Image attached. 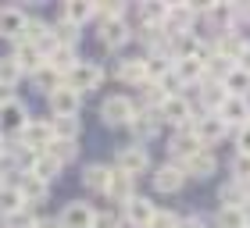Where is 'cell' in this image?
<instances>
[{
  "label": "cell",
  "mask_w": 250,
  "mask_h": 228,
  "mask_svg": "<svg viewBox=\"0 0 250 228\" xmlns=\"http://www.w3.org/2000/svg\"><path fill=\"white\" fill-rule=\"evenodd\" d=\"M104 72H100L97 64H75L72 72H68V89L72 93H83V89H97Z\"/></svg>",
  "instance_id": "cell-1"
},
{
  "label": "cell",
  "mask_w": 250,
  "mask_h": 228,
  "mask_svg": "<svg viewBox=\"0 0 250 228\" xmlns=\"http://www.w3.org/2000/svg\"><path fill=\"white\" fill-rule=\"evenodd\" d=\"M100 114H104L107 125H129L132 114H136V107H132L129 96H107L104 107H100Z\"/></svg>",
  "instance_id": "cell-2"
},
{
  "label": "cell",
  "mask_w": 250,
  "mask_h": 228,
  "mask_svg": "<svg viewBox=\"0 0 250 228\" xmlns=\"http://www.w3.org/2000/svg\"><path fill=\"white\" fill-rule=\"evenodd\" d=\"M218 118H222V125H250V104L243 96H225L222 100V107H218Z\"/></svg>",
  "instance_id": "cell-3"
},
{
  "label": "cell",
  "mask_w": 250,
  "mask_h": 228,
  "mask_svg": "<svg viewBox=\"0 0 250 228\" xmlns=\"http://www.w3.org/2000/svg\"><path fill=\"white\" fill-rule=\"evenodd\" d=\"M150 168V157H146V150L143 146H122L118 150V171L122 175H140V171H146Z\"/></svg>",
  "instance_id": "cell-4"
},
{
  "label": "cell",
  "mask_w": 250,
  "mask_h": 228,
  "mask_svg": "<svg viewBox=\"0 0 250 228\" xmlns=\"http://www.w3.org/2000/svg\"><path fill=\"white\" fill-rule=\"evenodd\" d=\"M21 135H25V143H29L36 153H43V150H47V143L54 139V129H50V121H25Z\"/></svg>",
  "instance_id": "cell-5"
},
{
  "label": "cell",
  "mask_w": 250,
  "mask_h": 228,
  "mask_svg": "<svg viewBox=\"0 0 250 228\" xmlns=\"http://www.w3.org/2000/svg\"><path fill=\"white\" fill-rule=\"evenodd\" d=\"M89 221H93V207L89 203H68L64 214L58 218L61 228H89Z\"/></svg>",
  "instance_id": "cell-6"
},
{
  "label": "cell",
  "mask_w": 250,
  "mask_h": 228,
  "mask_svg": "<svg viewBox=\"0 0 250 228\" xmlns=\"http://www.w3.org/2000/svg\"><path fill=\"white\" fill-rule=\"evenodd\" d=\"M50 111L58 114V118H72V114L79 111V93H72L68 86L54 89V93H50Z\"/></svg>",
  "instance_id": "cell-7"
},
{
  "label": "cell",
  "mask_w": 250,
  "mask_h": 228,
  "mask_svg": "<svg viewBox=\"0 0 250 228\" xmlns=\"http://www.w3.org/2000/svg\"><path fill=\"white\" fill-rule=\"evenodd\" d=\"M154 214H157V207L150 200H143V196H132L129 200V225L132 228H150Z\"/></svg>",
  "instance_id": "cell-8"
},
{
  "label": "cell",
  "mask_w": 250,
  "mask_h": 228,
  "mask_svg": "<svg viewBox=\"0 0 250 228\" xmlns=\"http://www.w3.org/2000/svg\"><path fill=\"white\" fill-rule=\"evenodd\" d=\"M25 107H21L18 104V100H11V104H4V107H0V129H4V132H21V129H25Z\"/></svg>",
  "instance_id": "cell-9"
},
{
  "label": "cell",
  "mask_w": 250,
  "mask_h": 228,
  "mask_svg": "<svg viewBox=\"0 0 250 228\" xmlns=\"http://www.w3.org/2000/svg\"><path fill=\"white\" fill-rule=\"evenodd\" d=\"M183 182H186V175H183V168H175V164L157 168V175H154V186L161 192H179V189H183Z\"/></svg>",
  "instance_id": "cell-10"
},
{
  "label": "cell",
  "mask_w": 250,
  "mask_h": 228,
  "mask_svg": "<svg viewBox=\"0 0 250 228\" xmlns=\"http://www.w3.org/2000/svg\"><path fill=\"white\" fill-rule=\"evenodd\" d=\"M157 118H168V121H175V125H189V104L183 96H165V104H161V114Z\"/></svg>",
  "instance_id": "cell-11"
},
{
  "label": "cell",
  "mask_w": 250,
  "mask_h": 228,
  "mask_svg": "<svg viewBox=\"0 0 250 228\" xmlns=\"http://www.w3.org/2000/svg\"><path fill=\"white\" fill-rule=\"evenodd\" d=\"M183 175H193V178H208V175H214V157H211L208 150H197L189 161H183Z\"/></svg>",
  "instance_id": "cell-12"
},
{
  "label": "cell",
  "mask_w": 250,
  "mask_h": 228,
  "mask_svg": "<svg viewBox=\"0 0 250 228\" xmlns=\"http://www.w3.org/2000/svg\"><path fill=\"white\" fill-rule=\"evenodd\" d=\"M29 25V18L21 15L18 7H7V11H0V36H21Z\"/></svg>",
  "instance_id": "cell-13"
},
{
  "label": "cell",
  "mask_w": 250,
  "mask_h": 228,
  "mask_svg": "<svg viewBox=\"0 0 250 228\" xmlns=\"http://www.w3.org/2000/svg\"><path fill=\"white\" fill-rule=\"evenodd\" d=\"M15 189H18L21 203H36V200L47 196V182H40L36 175H21V182H18Z\"/></svg>",
  "instance_id": "cell-14"
},
{
  "label": "cell",
  "mask_w": 250,
  "mask_h": 228,
  "mask_svg": "<svg viewBox=\"0 0 250 228\" xmlns=\"http://www.w3.org/2000/svg\"><path fill=\"white\" fill-rule=\"evenodd\" d=\"M58 171H61V164L54 161L47 150H43V153H32V171H29V175H36L40 182H50V178H58Z\"/></svg>",
  "instance_id": "cell-15"
},
{
  "label": "cell",
  "mask_w": 250,
  "mask_h": 228,
  "mask_svg": "<svg viewBox=\"0 0 250 228\" xmlns=\"http://www.w3.org/2000/svg\"><path fill=\"white\" fill-rule=\"evenodd\" d=\"M11 61L18 64V72H21V68H25V72H36V68L43 64V54L32 47V43H18V50H15V57H11Z\"/></svg>",
  "instance_id": "cell-16"
},
{
  "label": "cell",
  "mask_w": 250,
  "mask_h": 228,
  "mask_svg": "<svg viewBox=\"0 0 250 228\" xmlns=\"http://www.w3.org/2000/svg\"><path fill=\"white\" fill-rule=\"evenodd\" d=\"M197 150H204V146H200V139H197L193 132H175V139H172V153H175V157L189 161Z\"/></svg>",
  "instance_id": "cell-17"
},
{
  "label": "cell",
  "mask_w": 250,
  "mask_h": 228,
  "mask_svg": "<svg viewBox=\"0 0 250 228\" xmlns=\"http://www.w3.org/2000/svg\"><path fill=\"white\" fill-rule=\"evenodd\" d=\"M222 89H229L225 96H243L247 89H250V75L240 72V68H229V75L222 78Z\"/></svg>",
  "instance_id": "cell-18"
},
{
  "label": "cell",
  "mask_w": 250,
  "mask_h": 228,
  "mask_svg": "<svg viewBox=\"0 0 250 228\" xmlns=\"http://www.w3.org/2000/svg\"><path fill=\"white\" fill-rule=\"evenodd\" d=\"M193 21V7H165V25L172 32H186Z\"/></svg>",
  "instance_id": "cell-19"
},
{
  "label": "cell",
  "mask_w": 250,
  "mask_h": 228,
  "mask_svg": "<svg viewBox=\"0 0 250 228\" xmlns=\"http://www.w3.org/2000/svg\"><path fill=\"white\" fill-rule=\"evenodd\" d=\"M32 82H36L40 89H47V93H54V89H61V82H64V78H61L58 72H54V68H50L47 61H43V64L36 68V72H32Z\"/></svg>",
  "instance_id": "cell-20"
},
{
  "label": "cell",
  "mask_w": 250,
  "mask_h": 228,
  "mask_svg": "<svg viewBox=\"0 0 250 228\" xmlns=\"http://www.w3.org/2000/svg\"><path fill=\"white\" fill-rule=\"evenodd\" d=\"M47 64H50L54 72H58V75L64 78V75L72 72V68H75L79 61H75V54L68 50V47H54V50H50V61H47Z\"/></svg>",
  "instance_id": "cell-21"
},
{
  "label": "cell",
  "mask_w": 250,
  "mask_h": 228,
  "mask_svg": "<svg viewBox=\"0 0 250 228\" xmlns=\"http://www.w3.org/2000/svg\"><path fill=\"white\" fill-rule=\"evenodd\" d=\"M132 132L140 135V139H146V135H154L157 132V125H161V118H157L154 111H143V114H132Z\"/></svg>",
  "instance_id": "cell-22"
},
{
  "label": "cell",
  "mask_w": 250,
  "mask_h": 228,
  "mask_svg": "<svg viewBox=\"0 0 250 228\" xmlns=\"http://www.w3.org/2000/svg\"><path fill=\"white\" fill-rule=\"evenodd\" d=\"M115 200H132V178L129 175H122V171H111V178H107V189Z\"/></svg>",
  "instance_id": "cell-23"
},
{
  "label": "cell",
  "mask_w": 250,
  "mask_h": 228,
  "mask_svg": "<svg viewBox=\"0 0 250 228\" xmlns=\"http://www.w3.org/2000/svg\"><path fill=\"white\" fill-rule=\"evenodd\" d=\"M125 39H129V25L122 18H107L104 21V43L107 47H122Z\"/></svg>",
  "instance_id": "cell-24"
},
{
  "label": "cell",
  "mask_w": 250,
  "mask_h": 228,
  "mask_svg": "<svg viewBox=\"0 0 250 228\" xmlns=\"http://www.w3.org/2000/svg\"><path fill=\"white\" fill-rule=\"evenodd\" d=\"M107 178H111V171L104 164H89L83 171V182H86V189H93V192H104L107 189Z\"/></svg>",
  "instance_id": "cell-25"
},
{
  "label": "cell",
  "mask_w": 250,
  "mask_h": 228,
  "mask_svg": "<svg viewBox=\"0 0 250 228\" xmlns=\"http://www.w3.org/2000/svg\"><path fill=\"white\" fill-rule=\"evenodd\" d=\"M47 153H50L58 164H68V161H75L79 146H75L72 139H50V143H47Z\"/></svg>",
  "instance_id": "cell-26"
},
{
  "label": "cell",
  "mask_w": 250,
  "mask_h": 228,
  "mask_svg": "<svg viewBox=\"0 0 250 228\" xmlns=\"http://www.w3.org/2000/svg\"><path fill=\"white\" fill-rule=\"evenodd\" d=\"M193 135H197V139L214 143V139H222V135H225V125H222V118H204L197 129H193Z\"/></svg>",
  "instance_id": "cell-27"
},
{
  "label": "cell",
  "mask_w": 250,
  "mask_h": 228,
  "mask_svg": "<svg viewBox=\"0 0 250 228\" xmlns=\"http://www.w3.org/2000/svg\"><path fill=\"white\" fill-rule=\"evenodd\" d=\"M25 203H21V196H18V189L15 186H7V189H0V214L4 218H11L15 210H21Z\"/></svg>",
  "instance_id": "cell-28"
},
{
  "label": "cell",
  "mask_w": 250,
  "mask_h": 228,
  "mask_svg": "<svg viewBox=\"0 0 250 228\" xmlns=\"http://www.w3.org/2000/svg\"><path fill=\"white\" fill-rule=\"evenodd\" d=\"M89 15H93V4H83V0H75V4H68V7L61 11V18L72 21V25H83Z\"/></svg>",
  "instance_id": "cell-29"
},
{
  "label": "cell",
  "mask_w": 250,
  "mask_h": 228,
  "mask_svg": "<svg viewBox=\"0 0 250 228\" xmlns=\"http://www.w3.org/2000/svg\"><path fill=\"white\" fill-rule=\"evenodd\" d=\"M118 78H122V82H146L143 61H125V64H118Z\"/></svg>",
  "instance_id": "cell-30"
},
{
  "label": "cell",
  "mask_w": 250,
  "mask_h": 228,
  "mask_svg": "<svg viewBox=\"0 0 250 228\" xmlns=\"http://www.w3.org/2000/svg\"><path fill=\"white\" fill-rule=\"evenodd\" d=\"M218 225L222 228H247V210L243 207H225L218 214Z\"/></svg>",
  "instance_id": "cell-31"
},
{
  "label": "cell",
  "mask_w": 250,
  "mask_h": 228,
  "mask_svg": "<svg viewBox=\"0 0 250 228\" xmlns=\"http://www.w3.org/2000/svg\"><path fill=\"white\" fill-rule=\"evenodd\" d=\"M50 129H54V139H72V143H75V132H79L75 118H58Z\"/></svg>",
  "instance_id": "cell-32"
},
{
  "label": "cell",
  "mask_w": 250,
  "mask_h": 228,
  "mask_svg": "<svg viewBox=\"0 0 250 228\" xmlns=\"http://www.w3.org/2000/svg\"><path fill=\"white\" fill-rule=\"evenodd\" d=\"M18 75H21V72H18V64L11 61V57H0V86H7V89H11V86L18 82Z\"/></svg>",
  "instance_id": "cell-33"
},
{
  "label": "cell",
  "mask_w": 250,
  "mask_h": 228,
  "mask_svg": "<svg viewBox=\"0 0 250 228\" xmlns=\"http://www.w3.org/2000/svg\"><path fill=\"white\" fill-rule=\"evenodd\" d=\"M179 82H193V78H200L204 75V64L200 61H179Z\"/></svg>",
  "instance_id": "cell-34"
},
{
  "label": "cell",
  "mask_w": 250,
  "mask_h": 228,
  "mask_svg": "<svg viewBox=\"0 0 250 228\" xmlns=\"http://www.w3.org/2000/svg\"><path fill=\"white\" fill-rule=\"evenodd\" d=\"M232 175L240 178V182H250V153H236V161H232Z\"/></svg>",
  "instance_id": "cell-35"
},
{
  "label": "cell",
  "mask_w": 250,
  "mask_h": 228,
  "mask_svg": "<svg viewBox=\"0 0 250 228\" xmlns=\"http://www.w3.org/2000/svg\"><path fill=\"white\" fill-rule=\"evenodd\" d=\"M222 200H225V207H240V203L247 200V192H243L240 186H225V189H222Z\"/></svg>",
  "instance_id": "cell-36"
},
{
  "label": "cell",
  "mask_w": 250,
  "mask_h": 228,
  "mask_svg": "<svg viewBox=\"0 0 250 228\" xmlns=\"http://www.w3.org/2000/svg\"><path fill=\"white\" fill-rule=\"evenodd\" d=\"M7 221H11V228H32V225H36V218H32V214H29L25 207H21V210H15Z\"/></svg>",
  "instance_id": "cell-37"
},
{
  "label": "cell",
  "mask_w": 250,
  "mask_h": 228,
  "mask_svg": "<svg viewBox=\"0 0 250 228\" xmlns=\"http://www.w3.org/2000/svg\"><path fill=\"white\" fill-rule=\"evenodd\" d=\"M222 100H225L222 86H208V89H204V104H208V107H222Z\"/></svg>",
  "instance_id": "cell-38"
},
{
  "label": "cell",
  "mask_w": 250,
  "mask_h": 228,
  "mask_svg": "<svg viewBox=\"0 0 250 228\" xmlns=\"http://www.w3.org/2000/svg\"><path fill=\"white\" fill-rule=\"evenodd\" d=\"M58 32H61V39L68 43V50H72V43L79 39V25H72V21H64V18H61V25H58Z\"/></svg>",
  "instance_id": "cell-39"
},
{
  "label": "cell",
  "mask_w": 250,
  "mask_h": 228,
  "mask_svg": "<svg viewBox=\"0 0 250 228\" xmlns=\"http://www.w3.org/2000/svg\"><path fill=\"white\" fill-rule=\"evenodd\" d=\"M146 75H165L168 72V57H150V61H143Z\"/></svg>",
  "instance_id": "cell-40"
},
{
  "label": "cell",
  "mask_w": 250,
  "mask_h": 228,
  "mask_svg": "<svg viewBox=\"0 0 250 228\" xmlns=\"http://www.w3.org/2000/svg\"><path fill=\"white\" fill-rule=\"evenodd\" d=\"M150 228H179V221H175V214L157 210V214H154V221H150Z\"/></svg>",
  "instance_id": "cell-41"
},
{
  "label": "cell",
  "mask_w": 250,
  "mask_h": 228,
  "mask_svg": "<svg viewBox=\"0 0 250 228\" xmlns=\"http://www.w3.org/2000/svg\"><path fill=\"white\" fill-rule=\"evenodd\" d=\"M89 228H118V218H115V214H93Z\"/></svg>",
  "instance_id": "cell-42"
},
{
  "label": "cell",
  "mask_w": 250,
  "mask_h": 228,
  "mask_svg": "<svg viewBox=\"0 0 250 228\" xmlns=\"http://www.w3.org/2000/svg\"><path fill=\"white\" fill-rule=\"evenodd\" d=\"M146 104H165V93L157 86H146Z\"/></svg>",
  "instance_id": "cell-43"
},
{
  "label": "cell",
  "mask_w": 250,
  "mask_h": 228,
  "mask_svg": "<svg viewBox=\"0 0 250 228\" xmlns=\"http://www.w3.org/2000/svg\"><path fill=\"white\" fill-rule=\"evenodd\" d=\"M240 153H250V125L240 129Z\"/></svg>",
  "instance_id": "cell-44"
},
{
  "label": "cell",
  "mask_w": 250,
  "mask_h": 228,
  "mask_svg": "<svg viewBox=\"0 0 250 228\" xmlns=\"http://www.w3.org/2000/svg\"><path fill=\"white\" fill-rule=\"evenodd\" d=\"M240 72H247V75H250V47H243V50H240Z\"/></svg>",
  "instance_id": "cell-45"
},
{
  "label": "cell",
  "mask_w": 250,
  "mask_h": 228,
  "mask_svg": "<svg viewBox=\"0 0 250 228\" xmlns=\"http://www.w3.org/2000/svg\"><path fill=\"white\" fill-rule=\"evenodd\" d=\"M32 228H61V225H58V221H54V218H40V221H36V225H32Z\"/></svg>",
  "instance_id": "cell-46"
},
{
  "label": "cell",
  "mask_w": 250,
  "mask_h": 228,
  "mask_svg": "<svg viewBox=\"0 0 250 228\" xmlns=\"http://www.w3.org/2000/svg\"><path fill=\"white\" fill-rule=\"evenodd\" d=\"M4 104H11V89H7V86H0V107H4Z\"/></svg>",
  "instance_id": "cell-47"
},
{
  "label": "cell",
  "mask_w": 250,
  "mask_h": 228,
  "mask_svg": "<svg viewBox=\"0 0 250 228\" xmlns=\"http://www.w3.org/2000/svg\"><path fill=\"white\" fill-rule=\"evenodd\" d=\"M179 228H204V225H200L197 218H189V221H179Z\"/></svg>",
  "instance_id": "cell-48"
},
{
  "label": "cell",
  "mask_w": 250,
  "mask_h": 228,
  "mask_svg": "<svg viewBox=\"0 0 250 228\" xmlns=\"http://www.w3.org/2000/svg\"><path fill=\"white\" fill-rule=\"evenodd\" d=\"M236 15H240V18H247V21H250V7H240V11H232V18H236Z\"/></svg>",
  "instance_id": "cell-49"
}]
</instances>
